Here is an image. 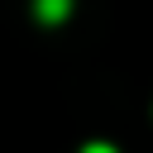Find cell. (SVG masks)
<instances>
[{
    "mask_svg": "<svg viewBox=\"0 0 153 153\" xmlns=\"http://www.w3.org/2000/svg\"><path fill=\"white\" fill-rule=\"evenodd\" d=\"M67 14V0H38V19H62Z\"/></svg>",
    "mask_w": 153,
    "mask_h": 153,
    "instance_id": "obj_1",
    "label": "cell"
},
{
    "mask_svg": "<svg viewBox=\"0 0 153 153\" xmlns=\"http://www.w3.org/2000/svg\"><path fill=\"white\" fill-rule=\"evenodd\" d=\"M81 153H115L110 143H91V148H81Z\"/></svg>",
    "mask_w": 153,
    "mask_h": 153,
    "instance_id": "obj_2",
    "label": "cell"
}]
</instances>
